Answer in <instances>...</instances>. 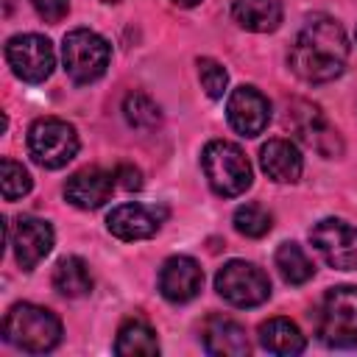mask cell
Returning a JSON list of instances; mask_svg holds the SVG:
<instances>
[{"label":"cell","instance_id":"30bf717a","mask_svg":"<svg viewBox=\"0 0 357 357\" xmlns=\"http://www.w3.org/2000/svg\"><path fill=\"white\" fill-rule=\"evenodd\" d=\"M8 245L22 271H33L53 248V229L47 220L33 215H20L8 226Z\"/></svg>","mask_w":357,"mask_h":357},{"label":"cell","instance_id":"603a6c76","mask_svg":"<svg viewBox=\"0 0 357 357\" xmlns=\"http://www.w3.org/2000/svg\"><path fill=\"white\" fill-rule=\"evenodd\" d=\"M123 114L134 128H153L159 123V106L145 92H128L123 100Z\"/></svg>","mask_w":357,"mask_h":357},{"label":"cell","instance_id":"f1b7e54d","mask_svg":"<svg viewBox=\"0 0 357 357\" xmlns=\"http://www.w3.org/2000/svg\"><path fill=\"white\" fill-rule=\"evenodd\" d=\"M170 3H176V6H184V8H190V6H198L201 0H170Z\"/></svg>","mask_w":357,"mask_h":357},{"label":"cell","instance_id":"8fae6325","mask_svg":"<svg viewBox=\"0 0 357 357\" xmlns=\"http://www.w3.org/2000/svg\"><path fill=\"white\" fill-rule=\"evenodd\" d=\"M226 117L231 123V128L243 137H257L265 131L268 120H271V103L268 98L254 89V86H237L229 95L226 103Z\"/></svg>","mask_w":357,"mask_h":357},{"label":"cell","instance_id":"6da1fadb","mask_svg":"<svg viewBox=\"0 0 357 357\" xmlns=\"http://www.w3.org/2000/svg\"><path fill=\"white\" fill-rule=\"evenodd\" d=\"M346 59H349V39L340 22H335L326 14H315L296 33L287 64L301 81L324 84L343 73Z\"/></svg>","mask_w":357,"mask_h":357},{"label":"cell","instance_id":"ffe728a7","mask_svg":"<svg viewBox=\"0 0 357 357\" xmlns=\"http://www.w3.org/2000/svg\"><path fill=\"white\" fill-rule=\"evenodd\" d=\"M114 351H117L120 357H153V354H159L156 332L151 329L148 321H142V318H128V321H123L120 329H117Z\"/></svg>","mask_w":357,"mask_h":357},{"label":"cell","instance_id":"484cf974","mask_svg":"<svg viewBox=\"0 0 357 357\" xmlns=\"http://www.w3.org/2000/svg\"><path fill=\"white\" fill-rule=\"evenodd\" d=\"M198 78H201V86L209 98H223L226 92V84H229V75L223 70V64H218L215 59H198Z\"/></svg>","mask_w":357,"mask_h":357},{"label":"cell","instance_id":"e0dca14e","mask_svg":"<svg viewBox=\"0 0 357 357\" xmlns=\"http://www.w3.org/2000/svg\"><path fill=\"white\" fill-rule=\"evenodd\" d=\"M259 165L268 173V178H273L279 184L298 181V176L304 170V159L290 139H268L259 148Z\"/></svg>","mask_w":357,"mask_h":357},{"label":"cell","instance_id":"2e32d148","mask_svg":"<svg viewBox=\"0 0 357 357\" xmlns=\"http://www.w3.org/2000/svg\"><path fill=\"white\" fill-rule=\"evenodd\" d=\"M204 349L215 357H245L248 354V337L245 329L226 315H209L201 326Z\"/></svg>","mask_w":357,"mask_h":357},{"label":"cell","instance_id":"9c48e42d","mask_svg":"<svg viewBox=\"0 0 357 357\" xmlns=\"http://www.w3.org/2000/svg\"><path fill=\"white\" fill-rule=\"evenodd\" d=\"M310 240L326 265L337 271L357 268V229L340 218H324L310 229Z\"/></svg>","mask_w":357,"mask_h":357},{"label":"cell","instance_id":"277c9868","mask_svg":"<svg viewBox=\"0 0 357 357\" xmlns=\"http://www.w3.org/2000/svg\"><path fill=\"white\" fill-rule=\"evenodd\" d=\"M318 337L335 349L357 343V287L340 284L326 290L318 312Z\"/></svg>","mask_w":357,"mask_h":357},{"label":"cell","instance_id":"5bb4252c","mask_svg":"<svg viewBox=\"0 0 357 357\" xmlns=\"http://www.w3.org/2000/svg\"><path fill=\"white\" fill-rule=\"evenodd\" d=\"M114 184L117 181L112 173H106L100 167H84L67 178L64 198L78 209H98L112 198Z\"/></svg>","mask_w":357,"mask_h":357},{"label":"cell","instance_id":"8992f818","mask_svg":"<svg viewBox=\"0 0 357 357\" xmlns=\"http://www.w3.org/2000/svg\"><path fill=\"white\" fill-rule=\"evenodd\" d=\"M28 151L36 165L59 170L78 153V134L59 117H39L28 128Z\"/></svg>","mask_w":357,"mask_h":357},{"label":"cell","instance_id":"d4e9b609","mask_svg":"<svg viewBox=\"0 0 357 357\" xmlns=\"http://www.w3.org/2000/svg\"><path fill=\"white\" fill-rule=\"evenodd\" d=\"M31 173L20 165V162H14V159H3L0 162V187H3V198L6 201H14V198H22L28 190H31Z\"/></svg>","mask_w":357,"mask_h":357},{"label":"cell","instance_id":"ac0fdd59","mask_svg":"<svg viewBox=\"0 0 357 357\" xmlns=\"http://www.w3.org/2000/svg\"><path fill=\"white\" fill-rule=\"evenodd\" d=\"M231 17L245 31L271 33L282 22V3L279 0H234Z\"/></svg>","mask_w":357,"mask_h":357},{"label":"cell","instance_id":"4fadbf2b","mask_svg":"<svg viewBox=\"0 0 357 357\" xmlns=\"http://www.w3.org/2000/svg\"><path fill=\"white\" fill-rule=\"evenodd\" d=\"M162 218H165V209H153L142 204H123L112 209V215L106 218V229L117 240H145L159 231Z\"/></svg>","mask_w":357,"mask_h":357},{"label":"cell","instance_id":"52a82bcc","mask_svg":"<svg viewBox=\"0 0 357 357\" xmlns=\"http://www.w3.org/2000/svg\"><path fill=\"white\" fill-rule=\"evenodd\" d=\"M215 290L231 307H259L271 296V279L254 262L231 259L218 271Z\"/></svg>","mask_w":357,"mask_h":357},{"label":"cell","instance_id":"9a60e30c","mask_svg":"<svg viewBox=\"0 0 357 357\" xmlns=\"http://www.w3.org/2000/svg\"><path fill=\"white\" fill-rule=\"evenodd\" d=\"M287 120H293L296 134H298L310 148H315L321 156H337V153H340V137H337V131H332V128L326 126V120L321 117L318 106L296 103Z\"/></svg>","mask_w":357,"mask_h":357},{"label":"cell","instance_id":"cb8c5ba5","mask_svg":"<svg viewBox=\"0 0 357 357\" xmlns=\"http://www.w3.org/2000/svg\"><path fill=\"white\" fill-rule=\"evenodd\" d=\"M273 226L271 212H265L259 204H243L234 212V229L243 237H265Z\"/></svg>","mask_w":357,"mask_h":357},{"label":"cell","instance_id":"44dd1931","mask_svg":"<svg viewBox=\"0 0 357 357\" xmlns=\"http://www.w3.org/2000/svg\"><path fill=\"white\" fill-rule=\"evenodd\" d=\"M53 287L64 298H81L92 290V273L81 257H61L53 268Z\"/></svg>","mask_w":357,"mask_h":357},{"label":"cell","instance_id":"83f0119b","mask_svg":"<svg viewBox=\"0 0 357 357\" xmlns=\"http://www.w3.org/2000/svg\"><path fill=\"white\" fill-rule=\"evenodd\" d=\"M114 181L123 187V190H139L142 187V173L134 167V165H120L114 170Z\"/></svg>","mask_w":357,"mask_h":357},{"label":"cell","instance_id":"7402d4cb","mask_svg":"<svg viewBox=\"0 0 357 357\" xmlns=\"http://www.w3.org/2000/svg\"><path fill=\"white\" fill-rule=\"evenodd\" d=\"M273 262H276L279 276H282L287 284H304V282H310L312 273H315L310 257L304 254V248H301L298 243H282V245L276 248Z\"/></svg>","mask_w":357,"mask_h":357},{"label":"cell","instance_id":"4316f807","mask_svg":"<svg viewBox=\"0 0 357 357\" xmlns=\"http://www.w3.org/2000/svg\"><path fill=\"white\" fill-rule=\"evenodd\" d=\"M31 6L36 8L39 17H45L47 22H59L67 8H70V0H31Z\"/></svg>","mask_w":357,"mask_h":357},{"label":"cell","instance_id":"ba28073f","mask_svg":"<svg viewBox=\"0 0 357 357\" xmlns=\"http://www.w3.org/2000/svg\"><path fill=\"white\" fill-rule=\"evenodd\" d=\"M6 61L11 73L20 81L28 84H42L56 64V53L47 36L39 33H17L6 42Z\"/></svg>","mask_w":357,"mask_h":357},{"label":"cell","instance_id":"d6986e66","mask_svg":"<svg viewBox=\"0 0 357 357\" xmlns=\"http://www.w3.org/2000/svg\"><path fill=\"white\" fill-rule=\"evenodd\" d=\"M259 346L271 354H279V357H293V354H301L307 340L301 335V329L287 321V318H271L265 324H259Z\"/></svg>","mask_w":357,"mask_h":357},{"label":"cell","instance_id":"7c38bea8","mask_svg":"<svg viewBox=\"0 0 357 357\" xmlns=\"http://www.w3.org/2000/svg\"><path fill=\"white\" fill-rule=\"evenodd\" d=\"M204 284V271L192 257H170L165 259L162 271H159V293L173 301V304H184L192 301L198 296Z\"/></svg>","mask_w":357,"mask_h":357},{"label":"cell","instance_id":"7a4b0ae2","mask_svg":"<svg viewBox=\"0 0 357 357\" xmlns=\"http://www.w3.org/2000/svg\"><path fill=\"white\" fill-rule=\"evenodd\" d=\"M3 337L11 346H17V349H22L28 354H45V351L59 346V340H61V321L47 307L22 301V304H14L6 312Z\"/></svg>","mask_w":357,"mask_h":357},{"label":"cell","instance_id":"5b68a950","mask_svg":"<svg viewBox=\"0 0 357 357\" xmlns=\"http://www.w3.org/2000/svg\"><path fill=\"white\" fill-rule=\"evenodd\" d=\"M109 56L112 47L109 42L89 31V28H75L64 36L61 45V59H64V70L75 84H92L98 81L106 67H109Z\"/></svg>","mask_w":357,"mask_h":357},{"label":"cell","instance_id":"f546056e","mask_svg":"<svg viewBox=\"0 0 357 357\" xmlns=\"http://www.w3.org/2000/svg\"><path fill=\"white\" fill-rule=\"evenodd\" d=\"M103 3H117V0H103Z\"/></svg>","mask_w":357,"mask_h":357},{"label":"cell","instance_id":"3957f363","mask_svg":"<svg viewBox=\"0 0 357 357\" xmlns=\"http://www.w3.org/2000/svg\"><path fill=\"white\" fill-rule=\"evenodd\" d=\"M201 167L204 176L209 181V187L223 195V198H234L243 195L251 187V162L245 159L243 148L226 139H212L204 153H201Z\"/></svg>","mask_w":357,"mask_h":357}]
</instances>
